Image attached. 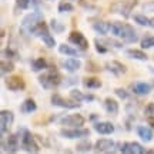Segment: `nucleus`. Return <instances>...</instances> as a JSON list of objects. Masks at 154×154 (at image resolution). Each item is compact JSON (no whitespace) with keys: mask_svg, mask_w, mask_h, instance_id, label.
<instances>
[{"mask_svg":"<svg viewBox=\"0 0 154 154\" xmlns=\"http://www.w3.org/2000/svg\"><path fill=\"white\" fill-rule=\"evenodd\" d=\"M110 32L117 37H121L124 42L127 43H136L138 40V34L137 32L133 29V26L127 24V23H121V22H114L111 23Z\"/></svg>","mask_w":154,"mask_h":154,"instance_id":"nucleus-1","label":"nucleus"},{"mask_svg":"<svg viewBox=\"0 0 154 154\" xmlns=\"http://www.w3.org/2000/svg\"><path fill=\"white\" fill-rule=\"evenodd\" d=\"M61 80H63V77H61V74L57 72L56 69H51V70L43 73L42 76L38 77V83H40L46 90L57 87V86L61 83Z\"/></svg>","mask_w":154,"mask_h":154,"instance_id":"nucleus-3","label":"nucleus"},{"mask_svg":"<svg viewBox=\"0 0 154 154\" xmlns=\"http://www.w3.org/2000/svg\"><path fill=\"white\" fill-rule=\"evenodd\" d=\"M66 2H67V0H66ZM73 2H74V0H73Z\"/></svg>","mask_w":154,"mask_h":154,"instance_id":"nucleus-43","label":"nucleus"},{"mask_svg":"<svg viewBox=\"0 0 154 154\" xmlns=\"http://www.w3.org/2000/svg\"><path fill=\"white\" fill-rule=\"evenodd\" d=\"M59 51H60L61 54H64V56H74V57L79 56L77 50L73 49V47H70L69 44H60V46H59Z\"/></svg>","mask_w":154,"mask_h":154,"instance_id":"nucleus-27","label":"nucleus"},{"mask_svg":"<svg viewBox=\"0 0 154 154\" xmlns=\"http://www.w3.org/2000/svg\"><path fill=\"white\" fill-rule=\"evenodd\" d=\"M146 153H149V154H154V150H147Z\"/></svg>","mask_w":154,"mask_h":154,"instance_id":"nucleus-42","label":"nucleus"},{"mask_svg":"<svg viewBox=\"0 0 154 154\" xmlns=\"http://www.w3.org/2000/svg\"><path fill=\"white\" fill-rule=\"evenodd\" d=\"M86 123L84 117L80 114H70L67 117L61 119V124L63 126H69V127H82Z\"/></svg>","mask_w":154,"mask_h":154,"instance_id":"nucleus-12","label":"nucleus"},{"mask_svg":"<svg viewBox=\"0 0 154 154\" xmlns=\"http://www.w3.org/2000/svg\"><path fill=\"white\" fill-rule=\"evenodd\" d=\"M76 150L79 151V153H87V151L91 150V143H90L88 140H84V141H82V143L77 144Z\"/></svg>","mask_w":154,"mask_h":154,"instance_id":"nucleus-30","label":"nucleus"},{"mask_svg":"<svg viewBox=\"0 0 154 154\" xmlns=\"http://www.w3.org/2000/svg\"><path fill=\"white\" fill-rule=\"evenodd\" d=\"M141 47L143 49H150V47H154V36H147L141 40Z\"/></svg>","mask_w":154,"mask_h":154,"instance_id":"nucleus-31","label":"nucleus"},{"mask_svg":"<svg viewBox=\"0 0 154 154\" xmlns=\"http://www.w3.org/2000/svg\"><path fill=\"white\" fill-rule=\"evenodd\" d=\"M51 104L57 106V107H63V109H79L80 107V101L77 100H66L63 99L60 94H53L51 96Z\"/></svg>","mask_w":154,"mask_h":154,"instance_id":"nucleus-7","label":"nucleus"},{"mask_svg":"<svg viewBox=\"0 0 154 154\" xmlns=\"http://www.w3.org/2000/svg\"><path fill=\"white\" fill-rule=\"evenodd\" d=\"M69 42L73 43V44H76L80 50H87L88 49L87 38L84 37V34H83L82 32H79V30H74V32L70 33V36H69Z\"/></svg>","mask_w":154,"mask_h":154,"instance_id":"nucleus-10","label":"nucleus"},{"mask_svg":"<svg viewBox=\"0 0 154 154\" xmlns=\"http://www.w3.org/2000/svg\"><path fill=\"white\" fill-rule=\"evenodd\" d=\"M83 84L87 88H99L101 87V82H100L97 77H87L83 80Z\"/></svg>","mask_w":154,"mask_h":154,"instance_id":"nucleus-26","label":"nucleus"},{"mask_svg":"<svg viewBox=\"0 0 154 154\" xmlns=\"http://www.w3.org/2000/svg\"><path fill=\"white\" fill-rule=\"evenodd\" d=\"M0 66H2V74L5 76L6 73H11L13 70H14V64L11 63V61H6V60H2V63H0Z\"/></svg>","mask_w":154,"mask_h":154,"instance_id":"nucleus-29","label":"nucleus"},{"mask_svg":"<svg viewBox=\"0 0 154 154\" xmlns=\"http://www.w3.org/2000/svg\"><path fill=\"white\" fill-rule=\"evenodd\" d=\"M106 69L110 73H113L114 76H121V74H124V73L127 72V67L117 60L107 61V63H106Z\"/></svg>","mask_w":154,"mask_h":154,"instance_id":"nucleus-14","label":"nucleus"},{"mask_svg":"<svg viewBox=\"0 0 154 154\" xmlns=\"http://www.w3.org/2000/svg\"><path fill=\"white\" fill-rule=\"evenodd\" d=\"M49 67V64H47V61H46V59H36V60L33 61V70L34 72H40V70H44V69H47Z\"/></svg>","mask_w":154,"mask_h":154,"instance_id":"nucleus-28","label":"nucleus"},{"mask_svg":"<svg viewBox=\"0 0 154 154\" xmlns=\"http://www.w3.org/2000/svg\"><path fill=\"white\" fill-rule=\"evenodd\" d=\"M22 146V136L17 134H10L7 138V151L9 153H16L19 147Z\"/></svg>","mask_w":154,"mask_h":154,"instance_id":"nucleus-15","label":"nucleus"},{"mask_svg":"<svg viewBox=\"0 0 154 154\" xmlns=\"http://www.w3.org/2000/svg\"><path fill=\"white\" fill-rule=\"evenodd\" d=\"M106 43L107 47H114V49H121L123 47V44L119 43V42H116V40H103Z\"/></svg>","mask_w":154,"mask_h":154,"instance_id":"nucleus-35","label":"nucleus"},{"mask_svg":"<svg viewBox=\"0 0 154 154\" xmlns=\"http://www.w3.org/2000/svg\"><path fill=\"white\" fill-rule=\"evenodd\" d=\"M36 109H37V106H36V103H34V100H32V99L24 100L23 104L20 106V110H22V113H24V114L33 113V111H36Z\"/></svg>","mask_w":154,"mask_h":154,"instance_id":"nucleus-20","label":"nucleus"},{"mask_svg":"<svg viewBox=\"0 0 154 154\" xmlns=\"http://www.w3.org/2000/svg\"><path fill=\"white\" fill-rule=\"evenodd\" d=\"M63 67L66 69L67 72H70V73H74V72H77L80 67H82V63L79 60H76V59H70V60H64L63 63Z\"/></svg>","mask_w":154,"mask_h":154,"instance_id":"nucleus-19","label":"nucleus"},{"mask_svg":"<svg viewBox=\"0 0 154 154\" xmlns=\"http://www.w3.org/2000/svg\"><path fill=\"white\" fill-rule=\"evenodd\" d=\"M147 123L154 128V116H147Z\"/></svg>","mask_w":154,"mask_h":154,"instance_id":"nucleus-40","label":"nucleus"},{"mask_svg":"<svg viewBox=\"0 0 154 154\" xmlns=\"http://www.w3.org/2000/svg\"><path fill=\"white\" fill-rule=\"evenodd\" d=\"M146 114L147 116H154V103H150L146 107Z\"/></svg>","mask_w":154,"mask_h":154,"instance_id":"nucleus-37","label":"nucleus"},{"mask_svg":"<svg viewBox=\"0 0 154 154\" xmlns=\"http://www.w3.org/2000/svg\"><path fill=\"white\" fill-rule=\"evenodd\" d=\"M33 34H34V36H38V37H42L43 43L46 44L47 47H50V49L56 46V40L53 38V36L50 34L49 29H47V26H46V23H43V22L38 23V26L34 29Z\"/></svg>","mask_w":154,"mask_h":154,"instance_id":"nucleus-5","label":"nucleus"},{"mask_svg":"<svg viewBox=\"0 0 154 154\" xmlns=\"http://www.w3.org/2000/svg\"><path fill=\"white\" fill-rule=\"evenodd\" d=\"M150 26L154 29V17H153V19H150Z\"/></svg>","mask_w":154,"mask_h":154,"instance_id":"nucleus-41","label":"nucleus"},{"mask_svg":"<svg viewBox=\"0 0 154 154\" xmlns=\"http://www.w3.org/2000/svg\"><path fill=\"white\" fill-rule=\"evenodd\" d=\"M134 22H137L141 26H150V19H147L144 14H136L134 16Z\"/></svg>","mask_w":154,"mask_h":154,"instance_id":"nucleus-32","label":"nucleus"},{"mask_svg":"<svg viewBox=\"0 0 154 154\" xmlns=\"http://www.w3.org/2000/svg\"><path fill=\"white\" fill-rule=\"evenodd\" d=\"M144 9L147 11H154V2L153 3H147V5H144Z\"/></svg>","mask_w":154,"mask_h":154,"instance_id":"nucleus-39","label":"nucleus"},{"mask_svg":"<svg viewBox=\"0 0 154 154\" xmlns=\"http://www.w3.org/2000/svg\"><path fill=\"white\" fill-rule=\"evenodd\" d=\"M3 54H7V57H17V56H16V51H13L11 49L3 50Z\"/></svg>","mask_w":154,"mask_h":154,"instance_id":"nucleus-38","label":"nucleus"},{"mask_svg":"<svg viewBox=\"0 0 154 154\" xmlns=\"http://www.w3.org/2000/svg\"><path fill=\"white\" fill-rule=\"evenodd\" d=\"M134 5H136V2H133V0H117L110 6V13L120 14L123 17H128Z\"/></svg>","mask_w":154,"mask_h":154,"instance_id":"nucleus-4","label":"nucleus"},{"mask_svg":"<svg viewBox=\"0 0 154 154\" xmlns=\"http://www.w3.org/2000/svg\"><path fill=\"white\" fill-rule=\"evenodd\" d=\"M94 130L99 131L100 134H111L114 131V126L109 123V121H103V123H96L94 124Z\"/></svg>","mask_w":154,"mask_h":154,"instance_id":"nucleus-17","label":"nucleus"},{"mask_svg":"<svg viewBox=\"0 0 154 154\" xmlns=\"http://www.w3.org/2000/svg\"><path fill=\"white\" fill-rule=\"evenodd\" d=\"M73 10H74L73 5L67 3L66 0H64V2H61L60 5H59V11H60V13H63V11H73Z\"/></svg>","mask_w":154,"mask_h":154,"instance_id":"nucleus-33","label":"nucleus"},{"mask_svg":"<svg viewBox=\"0 0 154 154\" xmlns=\"http://www.w3.org/2000/svg\"><path fill=\"white\" fill-rule=\"evenodd\" d=\"M6 87L11 91H22L26 87V83L20 76H11L6 79Z\"/></svg>","mask_w":154,"mask_h":154,"instance_id":"nucleus-11","label":"nucleus"},{"mask_svg":"<svg viewBox=\"0 0 154 154\" xmlns=\"http://www.w3.org/2000/svg\"><path fill=\"white\" fill-rule=\"evenodd\" d=\"M13 120H14V116H13L11 111H9V110L0 111V133H2V137L5 136L6 131L11 127Z\"/></svg>","mask_w":154,"mask_h":154,"instance_id":"nucleus-8","label":"nucleus"},{"mask_svg":"<svg viewBox=\"0 0 154 154\" xmlns=\"http://www.w3.org/2000/svg\"><path fill=\"white\" fill-rule=\"evenodd\" d=\"M137 133H138V136L141 137V140H144L146 143H147V141H151V138H153V131L150 130L149 127H146V126L138 127Z\"/></svg>","mask_w":154,"mask_h":154,"instance_id":"nucleus-22","label":"nucleus"},{"mask_svg":"<svg viewBox=\"0 0 154 154\" xmlns=\"http://www.w3.org/2000/svg\"><path fill=\"white\" fill-rule=\"evenodd\" d=\"M43 22V14L40 11H33L23 19L22 26H20V32L23 36H27V34H33L34 29L38 26V23Z\"/></svg>","mask_w":154,"mask_h":154,"instance_id":"nucleus-2","label":"nucleus"},{"mask_svg":"<svg viewBox=\"0 0 154 154\" xmlns=\"http://www.w3.org/2000/svg\"><path fill=\"white\" fill-rule=\"evenodd\" d=\"M70 97L74 100H77V101H83V100H88V101H91V100H94V96H91V94H83L80 90H72L70 91Z\"/></svg>","mask_w":154,"mask_h":154,"instance_id":"nucleus-21","label":"nucleus"},{"mask_svg":"<svg viewBox=\"0 0 154 154\" xmlns=\"http://www.w3.org/2000/svg\"><path fill=\"white\" fill-rule=\"evenodd\" d=\"M50 26H51V27H53V30H56L57 33H60L61 30H64V26H63V24H60V23L57 22V20H54V19L50 22Z\"/></svg>","mask_w":154,"mask_h":154,"instance_id":"nucleus-34","label":"nucleus"},{"mask_svg":"<svg viewBox=\"0 0 154 154\" xmlns=\"http://www.w3.org/2000/svg\"><path fill=\"white\" fill-rule=\"evenodd\" d=\"M37 5H38V0H16L17 9H22V10L34 7V6H37Z\"/></svg>","mask_w":154,"mask_h":154,"instance_id":"nucleus-25","label":"nucleus"},{"mask_svg":"<svg viewBox=\"0 0 154 154\" xmlns=\"http://www.w3.org/2000/svg\"><path fill=\"white\" fill-rule=\"evenodd\" d=\"M114 93H116V96H119V97L123 100H126L127 97H128V94L126 93V90H123V88H114Z\"/></svg>","mask_w":154,"mask_h":154,"instance_id":"nucleus-36","label":"nucleus"},{"mask_svg":"<svg viewBox=\"0 0 154 154\" xmlns=\"http://www.w3.org/2000/svg\"><path fill=\"white\" fill-rule=\"evenodd\" d=\"M127 56H128V57H131V59L141 60V61H146L147 59H149V57H147V54H146L144 51H141V50H136V49L127 50Z\"/></svg>","mask_w":154,"mask_h":154,"instance_id":"nucleus-23","label":"nucleus"},{"mask_svg":"<svg viewBox=\"0 0 154 154\" xmlns=\"http://www.w3.org/2000/svg\"><path fill=\"white\" fill-rule=\"evenodd\" d=\"M60 134L63 136L64 138H70V140H74V138H82V137H86L90 134L87 128H80V127H73L70 130L67 128H63L60 131Z\"/></svg>","mask_w":154,"mask_h":154,"instance_id":"nucleus-9","label":"nucleus"},{"mask_svg":"<svg viewBox=\"0 0 154 154\" xmlns=\"http://www.w3.org/2000/svg\"><path fill=\"white\" fill-rule=\"evenodd\" d=\"M116 147V143L111 138H100L96 141V150L100 153H111Z\"/></svg>","mask_w":154,"mask_h":154,"instance_id":"nucleus-13","label":"nucleus"},{"mask_svg":"<svg viewBox=\"0 0 154 154\" xmlns=\"http://www.w3.org/2000/svg\"><path fill=\"white\" fill-rule=\"evenodd\" d=\"M104 107H106V110H107V113H111V114H116L119 111V103L114 99H106Z\"/></svg>","mask_w":154,"mask_h":154,"instance_id":"nucleus-24","label":"nucleus"},{"mask_svg":"<svg viewBox=\"0 0 154 154\" xmlns=\"http://www.w3.org/2000/svg\"><path fill=\"white\" fill-rule=\"evenodd\" d=\"M22 149L27 153H38L40 147H38L37 141L34 136L27 130H23V136H22Z\"/></svg>","mask_w":154,"mask_h":154,"instance_id":"nucleus-6","label":"nucleus"},{"mask_svg":"<svg viewBox=\"0 0 154 154\" xmlns=\"http://www.w3.org/2000/svg\"><path fill=\"white\" fill-rule=\"evenodd\" d=\"M131 90H133V93L138 94V96H146V94H149L150 91H151V86L147 84V83H143V82L133 83Z\"/></svg>","mask_w":154,"mask_h":154,"instance_id":"nucleus-16","label":"nucleus"},{"mask_svg":"<svg viewBox=\"0 0 154 154\" xmlns=\"http://www.w3.org/2000/svg\"><path fill=\"white\" fill-rule=\"evenodd\" d=\"M111 27V23H107L104 20H97V22L93 23V29L100 34H107L110 32Z\"/></svg>","mask_w":154,"mask_h":154,"instance_id":"nucleus-18","label":"nucleus"}]
</instances>
